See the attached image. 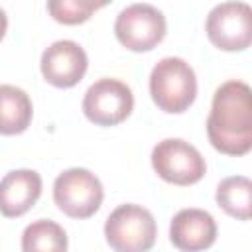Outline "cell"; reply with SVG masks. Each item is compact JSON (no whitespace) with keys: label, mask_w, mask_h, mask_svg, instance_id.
I'll use <instances>...</instances> for the list:
<instances>
[{"label":"cell","mask_w":252,"mask_h":252,"mask_svg":"<svg viewBox=\"0 0 252 252\" xmlns=\"http://www.w3.org/2000/svg\"><path fill=\"white\" fill-rule=\"evenodd\" d=\"M207 136L215 150L226 156H244L252 148V100L244 81L230 79L215 94L207 118Z\"/></svg>","instance_id":"1"},{"label":"cell","mask_w":252,"mask_h":252,"mask_svg":"<svg viewBox=\"0 0 252 252\" xmlns=\"http://www.w3.org/2000/svg\"><path fill=\"white\" fill-rule=\"evenodd\" d=\"M150 94L154 104L167 114L185 112L197 98V77L181 57L159 59L150 73Z\"/></svg>","instance_id":"2"},{"label":"cell","mask_w":252,"mask_h":252,"mask_svg":"<svg viewBox=\"0 0 252 252\" xmlns=\"http://www.w3.org/2000/svg\"><path fill=\"white\" fill-rule=\"evenodd\" d=\"M156 236V219L142 205H118L104 222V238L114 252H150Z\"/></svg>","instance_id":"3"},{"label":"cell","mask_w":252,"mask_h":252,"mask_svg":"<svg viewBox=\"0 0 252 252\" xmlns=\"http://www.w3.org/2000/svg\"><path fill=\"white\" fill-rule=\"evenodd\" d=\"M104 199L100 179L85 167H69L53 181V201L71 219L93 217Z\"/></svg>","instance_id":"4"},{"label":"cell","mask_w":252,"mask_h":252,"mask_svg":"<svg viewBox=\"0 0 252 252\" xmlns=\"http://www.w3.org/2000/svg\"><path fill=\"white\" fill-rule=\"evenodd\" d=\"M152 167L163 181L179 187L193 185L207 173V163L201 152L181 138H165L158 142L152 150Z\"/></svg>","instance_id":"5"},{"label":"cell","mask_w":252,"mask_h":252,"mask_svg":"<svg viewBox=\"0 0 252 252\" xmlns=\"http://www.w3.org/2000/svg\"><path fill=\"white\" fill-rule=\"evenodd\" d=\"M167 22L161 10L152 4L136 2L120 10L114 22L116 39L130 51L142 53L154 49L165 37Z\"/></svg>","instance_id":"6"},{"label":"cell","mask_w":252,"mask_h":252,"mask_svg":"<svg viewBox=\"0 0 252 252\" xmlns=\"http://www.w3.org/2000/svg\"><path fill=\"white\" fill-rule=\"evenodd\" d=\"M209 41L222 51H244L252 41V8L246 2L217 4L205 22Z\"/></svg>","instance_id":"7"},{"label":"cell","mask_w":252,"mask_h":252,"mask_svg":"<svg viewBox=\"0 0 252 252\" xmlns=\"http://www.w3.org/2000/svg\"><path fill=\"white\" fill-rule=\"evenodd\" d=\"M134 110L132 89L118 79L94 81L83 96V112L96 126H116Z\"/></svg>","instance_id":"8"},{"label":"cell","mask_w":252,"mask_h":252,"mask_svg":"<svg viewBox=\"0 0 252 252\" xmlns=\"http://www.w3.org/2000/svg\"><path fill=\"white\" fill-rule=\"evenodd\" d=\"M89 57L85 49L73 39L53 41L43 53L39 61V69L43 79L57 89L75 87L87 73Z\"/></svg>","instance_id":"9"},{"label":"cell","mask_w":252,"mask_h":252,"mask_svg":"<svg viewBox=\"0 0 252 252\" xmlns=\"http://www.w3.org/2000/svg\"><path fill=\"white\" fill-rule=\"evenodd\" d=\"M169 240L179 252H203L217 240V222L203 209H181L171 219Z\"/></svg>","instance_id":"10"},{"label":"cell","mask_w":252,"mask_h":252,"mask_svg":"<svg viewBox=\"0 0 252 252\" xmlns=\"http://www.w3.org/2000/svg\"><path fill=\"white\" fill-rule=\"evenodd\" d=\"M41 195V175L33 169H14L0 179V213L8 219L26 215Z\"/></svg>","instance_id":"11"},{"label":"cell","mask_w":252,"mask_h":252,"mask_svg":"<svg viewBox=\"0 0 252 252\" xmlns=\"http://www.w3.org/2000/svg\"><path fill=\"white\" fill-rule=\"evenodd\" d=\"M33 118L30 94L14 85H0V134L16 136L28 130Z\"/></svg>","instance_id":"12"},{"label":"cell","mask_w":252,"mask_h":252,"mask_svg":"<svg viewBox=\"0 0 252 252\" xmlns=\"http://www.w3.org/2000/svg\"><path fill=\"white\" fill-rule=\"evenodd\" d=\"M217 205L238 220H248L252 215V181L244 175L224 177L217 185Z\"/></svg>","instance_id":"13"},{"label":"cell","mask_w":252,"mask_h":252,"mask_svg":"<svg viewBox=\"0 0 252 252\" xmlns=\"http://www.w3.org/2000/svg\"><path fill=\"white\" fill-rule=\"evenodd\" d=\"M67 232L49 219L30 222L22 232V252H67Z\"/></svg>","instance_id":"14"},{"label":"cell","mask_w":252,"mask_h":252,"mask_svg":"<svg viewBox=\"0 0 252 252\" xmlns=\"http://www.w3.org/2000/svg\"><path fill=\"white\" fill-rule=\"evenodd\" d=\"M102 6H106V2H93V0H49L47 2V12L59 24L77 26V24L87 22Z\"/></svg>","instance_id":"15"},{"label":"cell","mask_w":252,"mask_h":252,"mask_svg":"<svg viewBox=\"0 0 252 252\" xmlns=\"http://www.w3.org/2000/svg\"><path fill=\"white\" fill-rule=\"evenodd\" d=\"M6 30H8V16H6V12L0 8V41H2V37L6 35Z\"/></svg>","instance_id":"16"}]
</instances>
